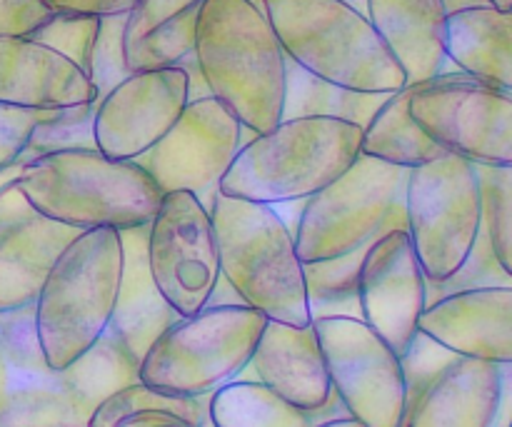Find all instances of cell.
I'll return each instance as SVG.
<instances>
[{
	"mask_svg": "<svg viewBox=\"0 0 512 427\" xmlns=\"http://www.w3.org/2000/svg\"><path fill=\"white\" fill-rule=\"evenodd\" d=\"M130 383L138 363L108 330L55 370L40 350L35 305L0 313V427H88L95 408Z\"/></svg>",
	"mask_w": 512,
	"mask_h": 427,
	"instance_id": "obj_1",
	"label": "cell"
},
{
	"mask_svg": "<svg viewBox=\"0 0 512 427\" xmlns=\"http://www.w3.org/2000/svg\"><path fill=\"white\" fill-rule=\"evenodd\" d=\"M193 55L210 95L248 133H268L283 120L285 53L258 3L203 0Z\"/></svg>",
	"mask_w": 512,
	"mask_h": 427,
	"instance_id": "obj_2",
	"label": "cell"
},
{
	"mask_svg": "<svg viewBox=\"0 0 512 427\" xmlns=\"http://www.w3.org/2000/svg\"><path fill=\"white\" fill-rule=\"evenodd\" d=\"M363 128L338 118H283L250 135L218 190L265 205L303 203L345 173L360 155Z\"/></svg>",
	"mask_w": 512,
	"mask_h": 427,
	"instance_id": "obj_3",
	"label": "cell"
},
{
	"mask_svg": "<svg viewBox=\"0 0 512 427\" xmlns=\"http://www.w3.org/2000/svg\"><path fill=\"white\" fill-rule=\"evenodd\" d=\"M210 215L218 235L220 273L238 298L268 320L293 328L313 323L303 260L278 208L228 198L218 190L210 200Z\"/></svg>",
	"mask_w": 512,
	"mask_h": 427,
	"instance_id": "obj_4",
	"label": "cell"
},
{
	"mask_svg": "<svg viewBox=\"0 0 512 427\" xmlns=\"http://www.w3.org/2000/svg\"><path fill=\"white\" fill-rule=\"evenodd\" d=\"M18 188L40 215L78 230L148 225L163 198L143 165L85 148L30 160Z\"/></svg>",
	"mask_w": 512,
	"mask_h": 427,
	"instance_id": "obj_5",
	"label": "cell"
},
{
	"mask_svg": "<svg viewBox=\"0 0 512 427\" xmlns=\"http://www.w3.org/2000/svg\"><path fill=\"white\" fill-rule=\"evenodd\" d=\"M285 58L358 93H395L408 78L363 10L350 0H263Z\"/></svg>",
	"mask_w": 512,
	"mask_h": 427,
	"instance_id": "obj_6",
	"label": "cell"
},
{
	"mask_svg": "<svg viewBox=\"0 0 512 427\" xmlns=\"http://www.w3.org/2000/svg\"><path fill=\"white\" fill-rule=\"evenodd\" d=\"M120 275V230H83L65 245L35 300V333L50 368L73 365L108 330Z\"/></svg>",
	"mask_w": 512,
	"mask_h": 427,
	"instance_id": "obj_7",
	"label": "cell"
},
{
	"mask_svg": "<svg viewBox=\"0 0 512 427\" xmlns=\"http://www.w3.org/2000/svg\"><path fill=\"white\" fill-rule=\"evenodd\" d=\"M265 323L268 318L250 305H205L150 345L138 365V380L160 393L213 395L248 370Z\"/></svg>",
	"mask_w": 512,
	"mask_h": 427,
	"instance_id": "obj_8",
	"label": "cell"
},
{
	"mask_svg": "<svg viewBox=\"0 0 512 427\" xmlns=\"http://www.w3.org/2000/svg\"><path fill=\"white\" fill-rule=\"evenodd\" d=\"M408 170L360 153L348 170L303 200L295 250L303 263L340 258L390 230H408Z\"/></svg>",
	"mask_w": 512,
	"mask_h": 427,
	"instance_id": "obj_9",
	"label": "cell"
},
{
	"mask_svg": "<svg viewBox=\"0 0 512 427\" xmlns=\"http://www.w3.org/2000/svg\"><path fill=\"white\" fill-rule=\"evenodd\" d=\"M408 235L428 283H445L468 260L483 230V188L478 165L443 153L408 170Z\"/></svg>",
	"mask_w": 512,
	"mask_h": 427,
	"instance_id": "obj_10",
	"label": "cell"
},
{
	"mask_svg": "<svg viewBox=\"0 0 512 427\" xmlns=\"http://www.w3.org/2000/svg\"><path fill=\"white\" fill-rule=\"evenodd\" d=\"M410 118L435 145L485 168H512V93L460 73L420 83Z\"/></svg>",
	"mask_w": 512,
	"mask_h": 427,
	"instance_id": "obj_11",
	"label": "cell"
},
{
	"mask_svg": "<svg viewBox=\"0 0 512 427\" xmlns=\"http://www.w3.org/2000/svg\"><path fill=\"white\" fill-rule=\"evenodd\" d=\"M148 265L160 295L180 318L210 303L223 273L213 215L198 195L163 193L148 223Z\"/></svg>",
	"mask_w": 512,
	"mask_h": 427,
	"instance_id": "obj_12",
	"label": "cell"
},
{
	"mask_svg": "<svg viewBox=\"0 0 512 427\" xmlns=\"http://www.w3.org/2000/svg\"><path fill=\"white\" fill-rule=\"evenodd\" d=\"M313 328L345 413L365 427H398L405 408L400 355L363 318L328 315Z\"/></svg>",
	"mask_w": 512,
	"mask_h": 427,
	"instance_id": "obj_13",
	"label": "cell"
},
{
	"mask_svg": "<svg viewBox=\"0 0 512 427\" xmlns=\"http://www.w3.org/2000/svg\"><path fill=\"white\" fill-rule=\"evenodd\" d=\"M243 140L240 120L215 95H205L190 100L170 133L135 163L143 165L160 193L188 190L210 208Z\"/></svg>",
	"mask_w": 512,
	"mask_h": 427,
	"instance_id": "obj_14",
	"label": "cell"
},
{
	"mask_svg": "<svg viewBox=\"0 0 512 427\" xmlns=\"http://www.w3.org/2000/svg\"><path fill=\"white\" fill-rule=\"evenodd\" d=\"M190 103V78L180 65L135 70L98 100L95 148L115 160H138L170 133Z\"/></svg>",
	"mask_w": 512,
	"mask_h": 427,
	"instance_id": "obj_15",
	"label": "cell"
},
{
	"mask_svg": "<svg viewBox=\"0 0 512 427\" xmlns=\"http://www.w3.org/2000/svg\"><path fill=\"white\" fill-rule=\"evenodd\" d=\"M360 318L403 358L428 308V278L408 230H390L365 250L358 275Z\"/></svg>",
	"mask_w": 512,
	"mask_h": 427,
	"instance_id": "obj_16",
	"label": "cell"
},
{
	"mask_svg": "<svg viewBox=\"0 0 512 427\" xmlns=\"http://www.w3.org/2000/svg\"><path fill=\"white\" fill-rule=\"evenodd\" d=\"M83 230L40 215L18 183L0 193V313L35 305L65 245Z\"/></svg>",
	"mask_w": 512,
	"mask_h": 427,
	"instance_id": "obj_17",
	"label": "cell"
},
{
	"mask_svg": "<svg viewBox=\"0 0 512 427\" xmlns=\"http://www.w3.org/2000/svg\"><path fill=\"white\" fill-rule=\"evenodd\" d=\"M418 330L460 358L512 365V285L443 295L428 303Z\"/></svg>",
	"mask_w": 512,
	"mask_h": 427,
	"instance_id": "obj_18",
	"label": "cell"
},
{
	"mask_svg": "<svg viewBox=\"0 0 512 427\" xmlns=\"http://www.w3.org/2000/svg\"><path fill=\"white\" fill-rule=\"evenodd\" d=\"M0 103L63 110L98 103L88 73L30 35H0Z\"/></svg>",
	"mask_w": 512,
	"mask_h": 427,
	"instance_id": "obj_19",
	"label": "cell"
},
{
	"mask_svg": "<svg viewBox=\"0 0 512 427\" xmlns=\"http://www.w3.org/2000/svg\"><path fill=\"white\" fill-rule=\"evenodd\" d=\"M500 403V365L455 358L405 403L398 427H498Z\"/></svg>",
	"mask_w": 512,
	"mask_h": 427,
	"instance_id": "obj_20",
	"label": "cell"
},
{
	"mask_svg": "<svg viewBox=\"0 0 512 427\" xmlns=\"http://www.w3.org/2000/svg\"><path fill=\"white\" fill-rule=\"evenodd\" d=\"M253 380L305 413H318L333 398L328 368L313 323L305 328L268 320L248 365Z\"/></svg>",
	"mask_w": 512,
	"mask_h": 427,
	"instance_id": "obj_21",
	"label": "cell"
},
{
	"mask_svg": "<svg viewBox=\"0 0 512 427\" xmlns=\"http://www.w3.org/2000/svg\"><path fill=\"white\" fill-rule=\"evenodd\" d=\"M368 20L398 58L408 85L448 73L445 0H368Z\"/></svg>",
	"mask_w": 512,
	"mask_h": 427,
	"instance_id": "obj_22",
	"label": "cell"
},
{
	"mask_svg": "<svg viewBox=\"0 0 512 427\" xmlns=\"http://www.w3.org/2000/svg\"><path fill=\"white\" fill-rule=\"evenodd\" d=\"M123 243V275L118 303L110 318L108 333L128 350L140 365L150 345L165 333L180 315L160 295L148 265V225L120 230Z\"/></svg>",
	"mask_w": 512,
	"mask_h": 427,
	"instance_id": "obj_23",
	"label": "cell"
},
{
	"mask_svg": "<svg viewBox=\"0 0 512 427\" xmlns=\"http://www.w3.org/2000/svg\"><path fill=\"white\" fill-rule=\"evenodd\" d=\"M448 58L460 73L512 93V10L475 5L450 13Z\"/></svg>",
	"mask_w": 512,
	"mask_h": 427,
	"instance_id": "obj_24",
	"label": "cell"
},
{
	"mask_svg": "<svg viewBox=\"0 0 512 427\" xmlns=\"http://www.w3.org/2000/svg\"><path fill=\"white\" fill-rule=\"evenodd\" d=\"M338 395L318 413H305L285 403L260 380H233L210 395L208 418L213 427H313L320 420L340 418L333 405Z\"/></svg>",
	"mask_w": 512,
	"mask_h": 427,
	"instance_id": "obj_25",
	"label": "cell"
},
{
	"mask_svg": "<svg viewBox=\"0 0 512 427\" xmlns=\"http://www.w3.org/2000/svg\"><path fill=\"white\" fill-rule=\"evenodd\" d=\"M415 88L418 85H405L383 100V105L375 110L370 123L363 128L360 153L405 170L430 163L445 153L410 118V98Z\"/></svg>",
	"mask_w": 512,
	"mask_h": 427,
	"instance_id": "obj_26",
	"label": "cell"
},
{
	"mask_svg": "<svg viewBox=\"0 0 512 427\" xmlns=\"http://www.w3.org/2000/svg\"><path fill=\"white\" fill-rule=\"evenodd\" d=\"M210 395L205 398H185V395L160 393L145 383H130L115 390L90 415L88 427H163L188 423L205 427Z\"/></svg>",
	"mask_w": 512,
	"mask_h": 427,
	"instance_id": "obj_27",
	"label": "cell"
},
{
	"mask_svg": "<svg viewBox=\"0 0 512 427\" xmlns=\"http://www.w3.org/2000/svg\"><path fill=\"white\" fill-rule=\"evenodd\" d=\"M388 95L340 88L285 58L283 118H338L365 128Z\"/></svg>",
	"mask_w": 512,
	"mask_h": 427,
	"instance_id": "obj_28",
	"label": "cell"
},
{
	"mask_svg": "<svg viewBox=\"0 0 512 427\" xmlns=\"http://www.w3.org/2000/svg\"><path fill=\"white\" fill-rule=\"evenodd\" d=\"M365 250H368V245L348 255H340V258L303 263L305 290H308V305L313 320L328 318V315L360 318L358 275Z\"/></svg>",
	"mask_w": 512,
	"mask_h": 427,
	"instance_id": "obj_29",
	"label": "cell"
},
{
	"mask_svg": "<svg viewBox=\"0 0 512 427\" xmlns=\"http://www.w3.org/2000/svg\"><path fill=\"white\" fill-rule=\"evenodd\" d=\"M98 103L75 105V108L48 110L35 125L33 135L28 140L23 158L35 160L40 155L58 153V150H98L95 148L93 120Z\"/></svg>",
	"mask_w": 512,
	"mask_h": 427,
	"instance_id": "obj_30",
	"label": "cell"
},
{
	"mask_svg": "<svg viewBox=\"0 0 512 427\" xmlns=\"http://www.w3.org/2000/svg\"><path fill=\"white\" fill-rule=\"evenodd\" d=\"M483 188V228L500 268L512 278V168L478 165Z\"/></svg>",
	"mask_w": 512,
	"mask_h": 427,
	"instance_id": "obj_31",
	"label": "cell"
},
{
	"mask_svg": "<svg viewBox=\"0 0 512 427\" xmlns=\"http://www.w3.org/2000/svg\"><path fill=\"white\" fill-rule=\"evenodd\" d=\"M100 30V15L88 13H53L40 28L30 33V38L50 45L65 58L73 60L83 73L90 70L95 38Z\"/></svg>",
	"mask_w": 512,
	"mask_h": 427,
	"instance_id": "obj_32",
	"label": "cell"
},
{
	"mask_svg": "<svg viewBox=\"0 0 512 427\" xmlns=\"http://www.w3.org/2000/svg\"><path fill=\"white\" fill-rule=\"evenodd\" d=\"M125 20H128V13L103 15V18H100V30L98 38H95L93 58H90L88 70L90 83L98 90V100L105 98L115 85L123 83L130 75L128 65H125L123 50Z\"/></svg>",
	"mask_w": 512,
	"mask_h": 427,
	"instance_id": "obj_33",
	"label": "cell"
},
{
	"mask_svg": "<svg viewBox=\"0 0 512 427\" xmlns=\"http://www.w3.org/2000/svg\"><path fill=\"white\" fill-rule=\"evenodd\" d=\"M455 355L453 350H448L445 345L435 343L430 335L425 333H415V338L410 340L408 350L400 358V365H403V375H405V403L413 400L445 365L453 363Z\"/></svg>",
	"mask_w": 512,
	"mask_h": 427,
	"instance_id": "obj_34",
	"label": "cell"
},
{
	"mask_svg": "<svg viewBox=\"0 0 512 427\" xmlns=\"http://www.w3.org/2000/svg\"><path fill=\"white\" fill-rule=\"evenodd\" d=\"M45 113L48 110H28L0 103V170L25 153L30 135Z\"/></svg>",
	"mask_w": 512,
	"mask_h": 427,
	"instance_id": "obj_35",
	"label": "cell"
},
{
	"mask_svg": "<svg viewBox=\"0 0 512 427\" xmlns=\"http://www.w3.org/2000/svg\"><path fill=\"white\" fill-rule=\"evenodd\" d=\"M50 15L43 0H0V35H30Z\"/></svg>",
	"mask_w": 512,
	"mask_h": 427,
	"instance_id": "obj_36",
	"label": "cell"
},
{
	"mask_svg": "<svg viewBox=\"0 0 512 427\" xmlns=\"http://www.w3.org/2000/svg\"><path fill=\"white\" fill-rule=\"evenodd\" d=\"M53 13H88V15H120L130 13L138 0H43Z\"/></svg>",
	"mask_w": 512,
	"mask_h": 427,
	"instance_id": "obj_37",
	"label": "cell"
},
{
	"mask_svg": "<svg viewBox=\"0 0 512 427\" xmlns=\"http://www.w3.org/2000/svg\"><path fill=\"white\" fill-rule=\"evenodd\" d=\"M503 373V403H500L498 427H508L512 418V365H500Z\"/></svg>",
	"mask_w": 512,
	"mask_h": 427,
	"instance_id": "obj_38",
	"label": "cell"
},
{
	"mask_svg": "<svg viewBox=\"0 0 512 427\" xmlns=\"http://www.w3.org/2000/svg\"><path fill=\"white\" fill-rule=\"evenodd\" d=\"M25 165H28V160H25L23 155H20V158L15 160V163H10L8 168L0 170V193H3V190L8 188V185L18 183L20 175H23V170H25Z\"/></svg>",
	"mask_w": 512,
	"mask_h": 427,
	"instance_id": "obj_39",
	"label": "cell"
},
{
	"mask_svg": "<svg viewBox=\"0 0 512 427\" xmlns=\"http://www.w3.org/2000/svg\"><path fill=\"white\" fill-rule=\"evenodd\" d=\"M313 427H365L360 420L350 418V415H340V418H328V420H320Z\"/></svg>",
	"mask_w": 512,
	"mask_h": 427,
	"instance_id": "obj_40",
	"label": "cell"
},
{
	"mask_svg": "<svg viewBox=\"0 0 512 427\" xmlns=\"http://www.w3.org/2000/svg\"><path fill=\"white\" fill-rule=\"evenodd\" d=\"M475 5H488V3H485V0H445L448 13H455V10H463V8H475Z\"/></svg>",
	"mask_w": 512,
	"mask_h": 427,
	"instance_id": "obj_41",
	"label": "cell"
},
{
	"mask_svg": "<svg viewBox=\"0 0 512 427\" xmlns=\"http://www.w3.org/2000/svg\"><path fill=\"white\" fill-rule=\"evenodd\" d=\"M488 5H493V8H500V10H512V0H485Z\"/></svg>",
	"mask_w": 512,
	"mask_h": 427,
	"instance_id": "obj_42",
	"label": "cell"
},
{
	"mask_svg": "<svg viewBox=\"0 0 512 427\" xmlns=\"http://www.w3.org/2000/svg\"><path fill=\"white\" fill-rule=\"evenodd\" d=\"M163 427H195V425H188V423H175V425H163Z\"/></svg>",
	"mask_w": 512,
	"mask_h": 427,
	"instance_id": "obj_43",
	"label": "cell"
},
{
	"mask_svg": "<svg viewBox=\"0 0 512 427\" xmlns=\"http://www.w3.org/2000/svg\"><path fill=\"white\" fill-rule=\"evenodd\" d=\"M508 427H512V418H510V423H508Z\"/></svg>",
	"mask_w": 512,
	"mask_h": 427,
	"instance_id": "obj_44",
	"label": "cell"
},
{
	"mask_svg": "<svg viewBox=\"0 0 512 427\" xmlns=\"http://www.w3.org/2000/svg\"><path fill=\"white\" fill-rule=\"evenodd\" d=\"M205 427H213V425H210V423H208V425H205Z\"/></svg>",
	"mask_w": 512,
	"mask_h": 427,
	"instance_id": "obj_45",
	"label": "cell"
}]
</instances>
